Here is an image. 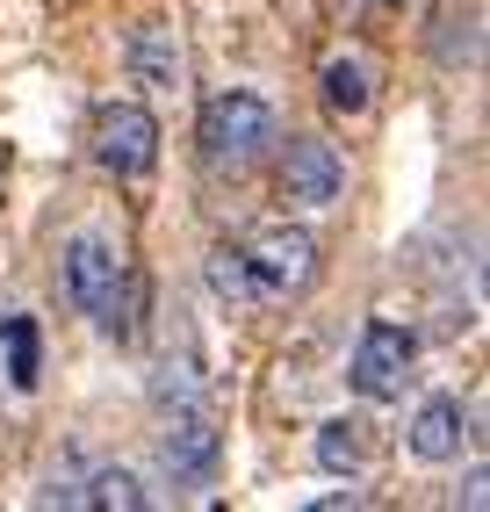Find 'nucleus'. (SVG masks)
I'll return each mask as SVG.
<instances>
[{"mask_svg":"<svg viewBox=\"0 0 490 512\" xmlns=\"http://www.w3.org/2000/svg\"><path fill=\"white\" fill-rule=\"evenodd\" d=\"M195 145H202V166L209 174H253L260 159H274V145H282V116H274V101L253 94V87H224L202 101L195 116Z\"/></svg>","mask_w":490,"mask_h":512,"instance_id":"f257e3e1","label":"nucleus"},{"mask_svg":"<svg viewBox=\"0 0 490 512\" xmlns=\"http://www.w3.org/2000/svg\"><path fill=\"white\" fill-rule=\"evenodd\" d=\"M65 296H73V311L80 318H94V332H109V339H130V296H137V282H130V260H123V246L109 231H73L65 238Z\"/></svg>","mask_w":490,"mask_h":512,"instance_id":"f03ea898","label":"nucleus"},{"mask_svg":"<svg viewBox=\"0 0 490 512\" xmlns=\"http://www.w3.org/2000/svg\"><path fill=\"white\" fill-rule=\"evenodd\" d=\"M238 253H245V267H253V282H260L267 303H282V296H296V289L318 282V238H310L303 224H289V217L253 224V231L238 238Z\"/></svg>","mask_w":490,"mask_h":512,"instance_id":"7ed1b4c3","label":"nucleus"},{"mask_svg":"<svg viewBox=\"0 0 490 512\" xmlns=\"http://www.w3.org/2000/svg\"><path fill=\"white\" fill-rule=\"evenodd\" d=\"M411 361H418V332L397 318H368L354 339V361H346V390L368 404H397L411 383Z\"/></svg>","mask_w":490,"mask_h":512,"instance_id":"20e7f679","label":"nucleus"},{"mask_svg":"<svg viewBox=\"0 0 490 512\" xmlns=\"http://www.w3.org/2000/svg\"><path fill=\"white\" fill-rule=\"evenodd\" d=\"M94 166L116 181H145L159 166V116L145 101H101L94 109Z\"/></svg>","mask_w":490,"mask_h":512,"instance_id":"39448f33","label":"nucleus"},{"mask_svg":"<svg viewBox=\"0 0 490 512\" xmlns=\"http://www.w3.org/2000/svg\"><path fill=\"white\" fill-rule=\"evenodd\" d=\"M274 195L289 202V210H332L346 195V152L332 138H289L282 145V166H274Z\"/></svg>","mask_w":490,"mask_h":512,"instance_id":"423d86ee","label":"nucleus"},{"mask_svg":"<svg viewBox=\"0 0 490 512\" xmlns=\"http://www.w3.org/2000/svg\"><path fill=\"white\" fill-rule=\"evenodd\" d=\"M469 426H476V412L454 390H433V397H418V412H411V426H404V448H411V462H462V448H469Z\"/></svg>","mask_w":490,"mask_h":512,"instance_id":"0eeeda50","label":"nucleus"},{"mask_svg":"<svg viewBox=\"0 0 490 512\" xmlns=\"http://www.w3.org/2000/svg\"><path fill=\"white\" fill-rule=\"evenodd\" d=\"M159 462H166L173 484H209V476H217V462H224V433H217V419H209L202 404L173 412V419H166V440H159Z\"/></svg>","mask_w":490,"mask_h":512,"instance_id":"6e6552de","label":"nucleus"},{"mask_svg":"<svg viewBox=\"0 0 490 512\" xmlns=\"http://www.w3.org/2000/svg\"><path fill=\"white\" fill-rule=\"evenodd\" d=\"M123 65H130V87H145V94H173V87L188 80L181 37H173L166 22H137L130 44H123Z\"/></svg>","mask_w":490,"mask_h":512,"instance_id":"1a4fd4ad","label":"nucleus"},{"mask_svg":"<svg viewBox=\"0 0 490 512\" xmlns=\"http://www.w3.org/2000/svg\"><path fill=\"white\" fill-rule=\"evenodd\" d=\"M433 58L447 73H476L483 65V0H440L433 8Z\"/></svg>","mask_w":490,"mask_h":512,"instance_id":"9d476101","label":"nucleus"},{"mask_svg":"<svg viewBox=\"0 0 490 512\" xmlns=\"http://www.w3.org/2000/svg\"><path fill=\"white\" fill-rule=\"evenodd\" d=\"M318 94H325V109H332V116H368V109H375V65H368L361 51L325 58Z\"/></svg>","mask_w":490,"mask_h":512,"instance_id":"9b49d317","label":"nucleus"},{"mask_svg":"<svg viewBox=\"0 0 490 512\" xmlns=\"http://www.w3.org/2000/svg\"><path fill=\"white\" fill-rule=\"evenodd\" d=\"M0 354H8V390L15 397H29L37 390V375H44V332H37V318H0Z\"/></svg>","mask_w":490,"mask_h":512,"instance_id":"f8f14e48","label":"nucleus"},{"mask_svg":"<svg viewBox=\"0 0 490 512\" xmlns=\"http://www.w3.org/2000/svg\"><path fill=\"white\" fill-rule=\"evenodd\" d=\"M202 275H209V296L231 303V311H260V303H267V296H260V282H253V267H245V253H238V238H224V246L209 253Z\"/></svg>","mask_w":490,"mask_h":512,"instance_id":"ddd939ff","label":"nucleus"},{"mask_svg":"<svg viewBox=\"0 0 490 512\" xmlns=\"http://www.w3.org/2000/svg\"><path fill=\"white\" fill-rule=\"evenodd\" d=\"M310 455H318V469H332V476H354L368 462V426L361 419H325L318 440H310Z\"/></svg>","mask_w":490,"mask_h":512,"instance_id":"4468645a","label":"nucleus"},{"mask_svg":"<svg viewBox=\"0 0 490 512\" xmlns=\"http://www.w3.org/2000/svg\"><path fill=\"white\" fill-rule=\"evenodd\" d=\"M80 505H101V512H145L152 491L137 484L130 469H87V476H80Z\"/></svg>","mask_w":490,"mask_h":512,"instance_id":"2eb2a0df","label":"nucleus"},{"mask_svg":"<svg viewBox=\"0 0 490 512\" xmlns=\"http://www.w3.org/2000/svg\"><path fill=\"white\" fill-rule=\"evenodd\" d=\"M332 505H361V491H325V498H310V512H332Z\"/></svg>","mask_w":490,"mask_h":512,"instance_id":"dca6fc26","label":"nucleus"},{"mask_svg":"<svg viewBox=\"0 0 490 512\" xmlns=\"http://www.w3.org/2000/svg\"><path fill=\"white\" fill-rule=\"evenodd\" d=\"M375 8H390V15H397V8H404V0H375Z\"/></svg>","mask_w":490,"mask_h":512,"instance_id":"f3484780","label":"nucleus"}]
</instances>
